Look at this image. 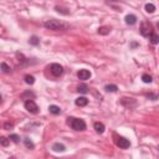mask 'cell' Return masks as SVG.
<instances>
[{
    "label": "cell",
    "instance_id": "1",
    "mask_svg": "<svg viewBox=\"0 0 159 159\" xmlns=\"http://www.w3.org/2000/svg\"><path fill=\"white\" fill-rule=\"evenodd\" d=\"M67 124H68V126H71L75 131L82 132V131L86 129V123H84L83 119H80V118L70 117V118H67Z\"/></svg>",
    "mask_w": 159,
    "mask_h": 159
},
{
    "label": "cell",
    "instance_id": "2",
    "mask_svg": "<svg viewBox=\"0 0 159 159\" xmlns=\"http://www.w3.org/2000/svg\"><path fill=\"white\" fill-rule=\"evenodd\" d=\"M44 26L49 29V30H55V31H58V30H65L66 29V25L62 24L61 21H58V20H55V19H51V20H47V21H45Z\"/></svg>",
    "mask_w": 159,
    "mask_h": 159
},
{
    "label": "cell",
    "instance_id": "3",
    "mask_svg": "<svg viewBox=\"0 0 159 159\" xmlns=\"http://www.w3.org/2000/svg\"><path fill=\"white\" fill-rule=\"evenodd\" d=\"M113 138H114V143H116V146L122 148V149H127L131 147V142L126 139L124 137H121V136H117V134H113Z\"/></svg>",
    "mask_w": 159,
    "mask_h": 159
},
{
    "label": "cell",
    "instance_id": "4",
    "mask_svg": "<svg viewBox=\"0 0 159 159\" xmlns=\"http://www.w3.org/2000/svg\"><path fill=\"white\" fill-rule=\"evenodd\" d=\"M141 34H142V36H144V37L152 36V34H153L152 25L149 23H143L142 26H141Z\"/></svg>",
    "mask_w": 159,
    "mask_h": 159
},
{
    "label": "cell",
    "instance_id": "5",
    "mask_svg": "<svg viewBox=\"0 0 159 159\" xmlns=\"http://www.w3.org/2000/svg\"><path fill=\"white\" fill-rule=\"evenodd\" d=\"M121 104L122 106H124L126 108H133V107H136L137 106V101L134 98H128V97H123L121 98Z\"/></svg>",
    "mask_w": 159,
    "mask_h": 159
},
{
    "label": "cell",
    "instance_id": "6",
    "mask_svg": "<svg viewBox=\"0 0 159 159\" xmlns=\"http://www.w3.org/2000/svg\"><path fill=\"white\" fill-rule=\"evenodd\" d=\"M50 71H51V73L53 75V76H61V75L63 73V67L61 66V65L58 63H52L51 66H50Z\"/></svg>",
    "mask_w": 159,
    "mask_h": 159
},
{
    "label": "cell",
    "instance_id": "7",
    "mask_svg": "<svg viewBox=\"0 0 159 159\" xmlns=\"http://www.w3.org/2000/svg\"><path fill=\"white\" fill-rule=\"evenodd\" d=\"M25 108H26L30 113H34V114H36L39 112L37 104L35 103L34 101H25Z\"/></svg>",
    "mask_w": 159,
    "mask_h": 159
},
{
    "label": "cell",
    "instance_id": "8",
    "mask_svg": "<svg viewBox=\"0 0 159 159\" xmlns=\"http://www.w3.org/2000/svg\"><path fill=\"white\" fill-rule=\"evenodd\" d=\"M77 77L80 80H82V81H86V80H88L89 77H91V72H89L88 70L82 68V70H80V71L77 72Z\"/></svg>",
    "mask_w": 159,
    "mask_h": 159
},
{
    "label": "cell",
    "instance_id": "9",
    "mask_svg": "<svg viewBox=\"0 0 159 159\" xmlns=\"http://www.w3.org/2000/svg\"><path fill=\"white\" fill-rule=\"evenodd\" d=\"M75 103H76V106H78V107H84V106H87L88 99L86 97H78V98H76Z\"/></svg>",
    "mask_w": 159,
    "mask_h": 159
},
{
    "label": "cell",
    "instance_id": "10",
    "mask_svg": "<svg viewBox=\"0 0 159 159\" xmlns=\"http://www.w3.org/2000/svg\"><path fill=\"white\" fill-rule=\"evenodd\" d=\"M124 20H126V24L134 25L137 23V16H136V15H133V14H129V15H127V16L124 18Z\"/></svg>",
    "mask_w": 159,
    "mask_h": 159
},
{
    "label": "cell",
    "instance_id": "11",
    "mask_svg": "<svg viewBox=\"0 0 159 159\" xmlns=\"http://www.w3.org/2000/svg\"><path fill=\"white\" fill-rule=\"evenodd\" d=\"M52 151L53 152H65L66 151V148H65V146L61 144V143H55L52 146Z\"/></svg>",
    "mask_w": 159,
    "mask_h": 159
},
{
    "label": "cell",
    "instance_id": "12",
    "mask_svg": "<svg viewBox=\"0 0 159 159\" xmlns=\"http://www.w3.org/2000/svg\"><path fill=\"white\" fill-rule=\"evenodd\" d=\"M94 129H96V132L97 133H99V134H102L103 132H104V124L103 123H99V122H96L94 123Z\"/></svg>",
    "mask_w": 159,
    "mask_h": 159
},
{
    "label": "cell",
    "instance_id": "13",
    "mask_svg": "<svg viewBox=\"0 0 159 159\" xmlns=\"http://www.w3.org/2000/svg\"><path fill=\"white\" fill-rule=\"evenodd\" d=\"M49 111L52 114H60L61 113V108H60L58 106H55V104H51V106L49 107Z\"/></svg>",
    "mask_w": 159,
    "mask_h": 159
},
{
    "label": "cell",
    "instance_id": "14",
    "mask_svg": "<svg viewBox=\"0 0 159 159\" xmlns=\"http://www.w3.org/2000/svg\"><path fill=\"white\" fill-rule=\"evenodd\" d=\"M21 98H23V99H26V98H29L27 101H32V99L35 98V94H34L32 92L27 91V92H24V93L21 94Z\"/></svg>",
    "mask_w": 159,
    "mask_h": 159
},
{
    "label": "cell",
    "instance_id": "15",
    "mask_svg": "<svg viewBox=\"0 0 159 159\" xmlns=\"http://www.w3.org/2000/svg\"><path fill=\"white\" fill-rule=\"evenodd\" d=\"M111 32V27L109 26H101L98 29V34L99 35H108Z\"/></svg>",
    "mask_w": 159,
    "mask_h": 159
},
{
    "label": "cell",
    "instance_id": "16",
    "mask_svg": "<svg viewBox=\"0 0 159 159\" xmlns=\"http://www.w3.org/2000/svg\"><path fill=\"white\" fill-rule=\"evenodd\" d=\"M77 91L82 94H86L88 92V86L87 84H80V86L77 87Z\"/></svg>",
    "mask_w": 159,
    "mask_h": 159
},
{
    "label": "cell",
    "instance_id": "17",
    "mask_svg": "<svg viewBox=\"0 0 159 159\" xmlns=\"http://www.w3.org/2000/svg\"><path fill=\"white\" fill-rule=\"evenodd\" d=\"M146 11L148 14H153L154 11H155V6H154L152 3H148V4H146Z\"/></svg>",
    "mask_w": 159,
    "mask_h": 159
},
{
    "label": "cell",
    "instance_id": "18",
    "mask_svg": "<svg viewBox=\"0 0 159 159\" xmlns=\"http://www.w3.org/2000/svg\"><path fill=\"white\" fill-rule=\"evenodd\" d=\"M149 40H151V42H152L153 45H157V44H159V35L155 34V32H153Z\"/></svg>",
    "mask_w": 159,
    "mask_h": 159
},
{
    "label": "cell",
    "instance_id": "19",
    "mask_svg": "<svg viewBox=\"0 0 159 159\" xmlns=\"http://www.w3.org/2000/svg\"><path fill=\"white\" fill-rule=\"evenodd\" d=\"M104 89H106L107 92H117L118 87L116 86V84H107V86L104 87Z\"/></svg>",
    "mask_w": 159,
    "mask_h": 159
},
{
    "label": "cell",
    "instance_id": "20",
    "mask_svg": "<svg viewBox=\"0 0 159 159\" xmlns=\"http://www.w3.org/2000/svg\"><path fill=\"white\" fill-rule=\"evenodd\" d=\"M24 142H25V146H26L29 149H34L35 148V144L31 142V139H30V138H25Z\"/></svg>",
    "mask_w": 159,
    "mask_h": 159
},
{
    "label": "cell",
    "instance_id": "21",
    "mask_svg": "<svg viewBox=\"0 0 159 159\" xmlns=\"http://www.w3.org/2000/svg\"><path fill=\"white\" fill-rule=\"evenodd\" d=\"M10 70H11V68H10V66H9L6 62H1V71H3L4 73H9Z\"/></svg>",
    "mask_w": 159,
    "mask_h": 159
},
{
    "label": "cell",
    "instance_id": "22",
    "mask_svg": "<svg viewBox=\"0 0 159 159\" xmlns=\"http://www.w3.org/2000/svg\"><path fill=\"white\" fill-rule=\"evenodd\" d=\"M39 42H40V40H39L37 36H31V39L29 40V44H30V45H34V46L39 45Z\"/></svg>",
    "mask_w": 159,
    "mask_h": 159
},
{
    "label": "cell",
    "instance_id": "23",
    "mask_svg": "<svg viewBox=\"0 0 159 159\" xmlns=\"http://www.w3.org/2000/svg\"><path fill=\"white\" fill-rule=\"evenodd\" d=\"M25 82H26L27 84H34V83H35V78H34V76L26 75V76H25Z\"/></svg>",
    "mask_w": 159,
    "mask_h": 159
},
{
    "label": "cell",
    "instance_id": "24",
    "mask_svg": "<svg viewBox=\"0 0 159 159\" xmlns=\"http://www.w3.org/2000/svg\"><path fill=\"white\" fill-rule=\"evenodd\" d=\"M142 81H143L144 83H151V82H152V76H149V75L144 73L143 76H142Z\"/></svg>",
    "mask_w": 159,
    "mask_h": 159
},
{
    "label": "cell",
    "instance_id": "25",
    "mask_svg": "<svg viewBox=\"0 0 159 159\" xmlns=\"http://www.w3.org/2000/svg\"><path fill=\"white\" fill-rule=\"evenodd\" d=\"M9 139H10V141H13L14 143H19L20 142V137L18 136V134H10Z\"/></svg>",
    "mask_w": 159,
    "mask_h": 159
},
{
    "label": "cell",
    "instance_id": "26",
    "mask_svg": "<svg viewBox=\"0 0 159 159\" xmlns=\"http://www.w3.org/2000/svg\"><path fill=\"white\" fill-rule=\"evenodd\" d=\"M0 143H1L3 147H6L8 144H9V139L5 138V137H1V138H0Z\"/></svg>",
    "mask_w": 159,
    "mask_h": 159
},
{
    "label": "cell",
    "instance_id": "27",
    "mask_svg": "<svg viewBox=\"0 0 159 159\" xmlns=\"http://www.w3.org/2000/svg\"><path fill=\"white\" fill-rule=\"evenodd\" d=\"M4 128H5V129H11V128H13V124L9 123V122H6V123L4 124Z\"/></svg>",
    "mask_w": 159,
    "mask_h": 159
},
{
    "label": "cell",
    "instance_id": "28",
    "mask_svg": "<svg viewBox=\"0 0 159 159\" xmlns=\"http://www.w3.org/2000/svg\"><path fill=\"white\" fill-rule=\"evenodd\" d=\"M147 97H148V98H152L153 101H154V99H157V98H158V96H157V94H152V93L147 94Z\"/></svg>",
    "mask_w": 159,
    "mask_h": 159
},
{
    "label": "cell",
    "instance_id": "29",
    "mask_svg": "<svg viewBox=\"0 0 159 159\" xmlns=\"http://www.w3.org/2000/svg\"><path fill=\"white\" fill-rule=\"evenodd\" d=\"M157 27H158V29H159V23H158V24H157Z\"/></svg>",
    "mask_w": 159,
    "mask_h": 159
},
{
    "label": "cell",
    "instance_id": "30",
    "mask_svg": "<svg viewBox=\"0 0 159 159\" xmlns=\"http://www.w3.org/2000/svg\"><path fill=\"white\" fill-rule=\"evenodd\" d=\"M9 159H15V158H14V157H10V158H9Z\"/></svg>",
    "mask_w": 159,
    "mask_h": 159
}]
</instances>
